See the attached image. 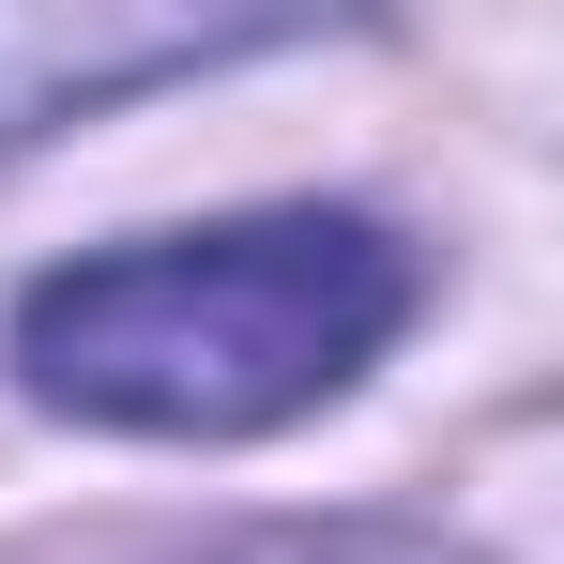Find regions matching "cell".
<instances>
[{
    "label": "cell",
    "instance_id": "obj_2",
    "mask_svg": "<svg viewBox=\"0 0 564 564\" xmlns=\"http://www.w3.org/2000/svg\"><path fill=\"white\" fill-rule=\"evenodd\" d=\"M214 564H458L443 534H381V519H336V534H245Z\"/></svg>",
    "mask_w": 564,
    "mask_h": 564
},
{
    "label": "cell",
    "instance_id": "obj_1",
    "mask_svg": "<svg viewBox=\"0 0 564 564\" xmlns=\"http://www.w3.org/2000/svg\"><path fill=\"white\" fill-rule=\"evenodd\" d=\"M412 321V245L381 214H229V229H153L93 245L15 290V381L77 427L138 443H245L397 351Z\"/></svg>",
    "mask_w": 564,
    "mask_h": 564
}]
</instances>
